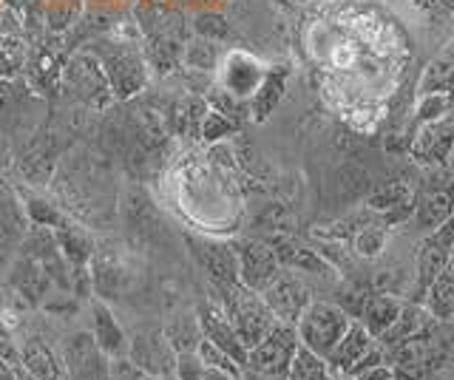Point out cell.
<instances>
[{"instance_id": "cell-1", "label": "cell", "mask_w": 454, "mask_h": 380, "mask_svg": "<svg viewBox=\"0 0 454 380\" xmlns=\"http://www.w3.org/2000/svg\"><path fill=\"white\" fill-rule=\"evenodd\" d=\"M219 304L224 309V315L231 318L236 335L241 337V344H245L247 349L259 344L276 323V315L270 313V306L264 304L262 295L247 290V287H241V284L222 287Z\"/></svg>"}, {"instance_id": "cell-2", "label": "cell", "mask_w": 454, "mask_h": 380, "mask_svg": "<svg viewBox=\"0 0 454 380\" xmlns=\"http://www.w3.org/2000/svg\"><path fill=\"white\" fill-rule=\"evenodd\" d=\"M349 323H352V318L338 304L309 301V306L304 309L301 318L295 323V332H298L301 346L326 358L335 349V344L340 341V335L349 330Z\"/></svg>"}, {"instance_id": "cell-3", "label": "cell", "mask_w": 454, "mask_h": 380, "mask_svg": "<svg viewBox=\"0 0 454 380\" xmlns=\"http://www.w3.org/2000/svg\"><path fill=\"white\" fill-rule=\"evenodd\" d=\"M298 332L293 323L276 321L273 330H270L259 344L247 349V363L245 369L259 372V375H276L284 377L287 375V366L298 349Z\"/></svg>"}, {"instance_id": "cell-4", "label": "cell", "mask_w": 454, "mask_h": 380, "mask_svg": "<svg viewBox=\"0 0 454 380\" xmlns=\"http://www.w3.org/2000/svg\"><path fill=\"white\" fill-rule=\"evenodd\" d=\"M60 358L68 380H108L111 358L97 346L91 332H71L60 346Z\"/></svg>"}, {"instance_id": "cell-5", "label": "cell", "mask_w": 454, "mask_h": 380, "mask_svg": "<svg viewBox=\"0 0 454 380\" xmlns=\"http://www.w3.org/2000/svg\"><path fill=\"white\" fill-rule=\"evenodd\" d=\"M451 261H454V216L440 224V228H434L418 247L415 284H418V299L420 301H423L426 287L434 281V275L443 273Z\"/></svg>"}, {"instance_id": "cell-6", "label": "cell", "mask_w": 454, "mask_h": 380, "mask_svg": "<svg viewBox=\"0 0 454 380\" xmlns=\"http://www.w3.org/2000/svg\"><path fill=\"white\" fill-rule=\"evenodd\" d=\"M264 304L270 306V313L276 315V321H284V323H298V318H301V313L309 306V290L301 278H298L295 273H278L273 281L267 284L264 292H259Z\"/></svg>"}, {"instance_id": "cell-7", "label": "cell", "mask_w": 454, "mask_h": 380, "mask_svg": "<svg viewBox=\"0 0 454 380\" xmlns=\"http://www.w3.org/2000/svg\"><path fill=\"white\" fill-rule=\"evenodd\" d=\"M411 159L420 165H446L454 153V108L432 122H423L409 145Z\"/></svg>"}, {"instance_id": "cell-8", "label": "cell", "mask_w": 454, "mask_h": 380, "mask_svg": "<svg viewBox=\"0 0 454 380\" xmlns=\"http://www.w3.org/2000/svg\"><path fill=\"white\" fill-rule=\"evenodd\" d=\"M239 256V284L253 292H264L267 284L281 273L276 250L267 242H241L236 244Z\"/></svg>"}, {"instance_id": "cell-9", "label": "cell", "mask_w": 454, "mask_h": 380, "mask_svg": "<svg viewBox=\"0 0 454 380\" xmlns=\"http://www.w3.org/2000/svg\"><path fill=\"white\" fill-rule=\"evenodd\" d=\"M131 363H137L145 375H174L176 366V349L170 346L165 332H137L134 341H128V355Z\"/></svg>"}, {"instance_id": "cell-10", "label": "cell", "mask_w": 454, "mask_h": 380, "mask_svg": "<svg viewBox=\"0 0 454 380\" xmlns=\"http://www.w3.org/2000/svg\"><path fill=\"white\" fill-rule=\"evenodd\" d=\"M196 318H199V330H202V337L210 341L213 346H219L224 355H231L241 369H245L247 363V346L241 344V337L236 335L231 318L224 315L222 304H199L196 309Z\"/></svg>"}, {"instance_id": "cell-11", "label": "cell", "mask_w": 454, "mask_h": 380, "mask_svg": "<svg viewBox=\"0 0 454 380\" xmlns=\"http://www.w3.org/2000/svg\"><path fill=\"white\" fill-rule=\"evenodd\" d=\"M440 327V323L429 315V309L423 304H415V301H403L401 313L392 321V327L378 337V344L383 349H392V346H401L406 341H415V337H423L429 335Z\"/></svg>"}, {"instance_id": "cell-12", "label": "cell", "mask_w": 454, "mask_h": 380, "mask_svg": "<svg viewBox=\"0 0 454 380\" xmlns=\"http://www.w3.org/2000/svg\"><path fill=\"white\" fill-rule=\"evenodd\" d=\"M193 259L199 267L207 273V278L222 287L239 284V256L236 247L231 244H219V242H193Z\"/></svg>"}, {"instance_id": "cell-13", "label": "cell", "mask_w": 454, "mask_h": 380, "mask_svg": "<svg viewBox=\"0 0 454 380\" xmlns=\"http://www.w3.org/2000/svg\"><path fill=\"white\" fill-rule=\"evenodd\" d=\"M20 366L37 380H68L63 358L37 335L26 337L20 344Z\"/></svg>"}, {"instance_id": "cell-14", "label": "cell", "mask_w": 454, "mask_h": 380, "mask_svg": "<svg viewBox=\"0 0 454 380\" xmlns=\"http://www.w3.org/2000/svg\"><path fill=\"white\" fill-rule=\"evenodd\" d=\"M375 344V337L369 335L366 330H364V323L361 321H355L352 318V323H349V330L340 335V341L335 344V349L326 355L324 361H326V366H330V372L333 375H347L355 363H358V358L364 355V352Z\"/></svg>"}, {"instance_id": "cell-15", "label": "cell", "mask_w": 454, "mask_h": 380, "mask_svg": "<svg viewBox=\"0 0 454 380\" xmlns=\"http://www.w3.org/2000/svg\"><path fill=\"white\" fill-rule=\"evenodd\" d=\"M401 306H403V301L397 299V295H392V292H372L366 299L361 315L355 318V321H361L364 330L378 341V337L392 327V321L397 318V313H401Z\"/></svg>"}, {"instance_id": "cell-16", "label": "cell", "mask_w": 454, "mask_h": 380, "mask_svg": "<svg viewBox=\"0 0 454 380\" xmlns=\"http://www.w3.org/2000/svg\"><path fill=\"white\" fill-rule=\"evenodd\" d=\"M94 341L97 346L106 352L108 358H125L128 355V341H125V332L122 327L117 323V318H114L111 306L106 301H94Z\"/></svg>"}, {"instance_id": "cell-17", "label": "cell", "mask_w": 454, "mask_h": 380, "mask_svg": "<svg viewBox=\"0 0 454 380\" xmlns=\"http://www.w3.org/2000/svg\"><path fill=\"white\" fill-rule=\"evenodd\" d=\"M451 216H454V190L451 188H432V190H426L420 199H415L418 228L426 233H432Z\"/></svg>"}, {"instance_id": "cell-18", "label": "cell", "mask_w": 454, "mask_h": 380, "mask_svg": "<svg viewBox=\"0 0 454 380\" xmlns=\"http://www.w3.org/2000/svg\"><path fill=\"white\" fill-rule=\"evenodd\" d=\"M12 287L23 295L26 304H37L43 295L49 292L51 275L46 273V267H43L37 259L23 256L18 264H14V270H12Z\"/></svg>"}, {"instance_id": "cell-19", "label": "cell", "mask_w": 454, "mask_h": 380, "mask_svg": "<svg viewBox=\"0 0 454 380\" xmlns=\"http://www.w3.org/2000/svg\"><path fill=\"white\" fill-rule=\"evenodd\" d=\"M270 247L276 250V256H278V264H281V267H295V270L321 273V275L330 273V264H326V261L318 256V250H309L307 244L295 242V238H290V236L276 238V242H270Z\"/></svg>"}, {"instance_id": "cell-20", "label": "cell", "mask_w": 454, "mask_h": 380, "mask_svg": "<svg viewBox=\"0 0 454 380\" xmlns=\"http://www.w3.org/2000/svg\"><path fill=\"white\" fill-rule=\"evenodd\" d=\"M420 304L429 309V315L437 323H454V270H451V264L440 275H434L432 284L426 287Z\"/></svg>"}, {"instance_id": "cell-21", "label": "cell", "mask_w": 454, "mask_h": 380, "mask_svg": "<svg viewBox=\"0 0 454 380\" xmlns=\"http://www.w3.org/2000/svg\"><path fill=\"white\" fill-rule=\"evenodd\" d=\"M51 233H54V242L60 247L68 267L80 270L82 264H89V259L94 256V242L82 228H77V224H71V221H63L60 228H54Z\"/></svg>"}, {"instance_id": "cell-22", "label": "cell", "mask_w": 454, "mask_h": 380, "mask_svg": "<svg viewBox=\"0 0 454 380\" xmlns=\"http://www.w3.org/2000/svg\"><path fill=\"white\" fill-rule=\"evenodd\" d=\"M369 207L378 210V213H387L389 221H401L415 210V193L401 182H389L387 188H378L369 196Z\"/></svg>"}, {"instance_id": "cell-23", "label": "cell", "mask_w": 454, "mask_h": 380, "mask_svg": "<svg viewBox=\"0 0 454 380\" xmlns=\"http://www.w3.org/2000/svg\"><path fill=\"white\" fill-rule=\"evenodd\" d=\"M284 380H333V372L321 355H316V352H309L307 346L298 344Z\"/></svg>"}, {"instance_id": "cell-24", "label": "cell", "mask_w": 454, "mask_h": 380, "mask_svg": "<svg viewBox=\"0 0 454 380\" xmlns=\"http://www.w3.org/2000/svg\"><path fill=\"white\" fill-rule=\"evenodd\" d=\"M432 91L454 94V54L451 51L440 54L420 77V94H432Z\"/></svg>"}, {"instance_id": "cell-25", "label": "cell", "mask_w": 454, "mask_h": 380, "mask_svg": "<svg viewBox=\"0 0 454 380\" xmlns=\"http://www.w3.org/2000/svg\"><path fill=\"white\" fill-rule=\"evenodd\" d=\"M284 80H287V72H270L262 77L259 94H255V103H253V114L259 120H264L270 111L278 105L281 91H284Z\"/></svg>"}, {"instance_id": "cell-26", "label": "cell", "mask_w": 454, "mask_h": 380, "mask_svg": "<svg viewBox=\"0 0 454 380\" xmlns=\"http://www.w3.org/2000/svg\"><path fill=\"white\" fill-rule=\"evenodd\" d=\"M165 337L170 341L176 352H188V349H196L199 341H202V330H199V318L193 315H179L174 318V323L165 330Z\"/></svg>"}, {"instance_id": "cell-27", "label": "cell", "mask_w": 454, "mask_h": 380, "mask_svg": "<svg viewBox=\"0 0 454 380\" xmlns=\"http://www.w3.org/2000/svg\"><path fill=\"white\" fill-rule=\"evenodd\" d=\"M196 355L202 358V363L207 366V369H219V372H224V375H231V377H241V366L231 358V355H224V352L219 349V346H213L210 341H199V346H196Z\"/></svg>"}, {"instance_id": "cell-28", "label": "cell", "mask_w": 454, "mask_h": 380, "mask_svg": "<svg viewBox=\"0 0 454 380\" xmlns=\"http://www.w3.org/2000/svg\"><path fill=\"white\" fill-rule=\"evenodd\" d=\"M451 108H454V94H449V91L420 94V100H418V120L420 122H432L437 117L449 114Z\"/></svg>"}, {"instance_id": "cell-29", "label": "cell", "mask_w": 454, "mask_h": 380, "mask_svg": "<svg viewBox=\"0 0 454 380\" xmlns=\"http://www.w3.org/2000/svg\"><path fill=\"white\" fill-rule=\"evenodd\" d=\"M352 244H355V252H358V256L375 259V256H380V250L387 247V233H383V228H361L355 233Z\"/></svg>"}, {"instance_id": "cell-30", "label": "cell", "mask_w": 454, "mask_h": 380, "mask_svg": "<svg viewBox=\"0 0 454 380\" xmlns=\"http://www.w3.org/2000/svg\"><path fill=\"white\" fill-rule=\"evenodd\" d=\"M23 66V46L14 37H0V77L18 74Z\"/></svg>"}, {"instance_id": "cell-31", "label": "cell", "mask_w": 454, "mask_h": 380, "mask_svg": "<svg viewBox=\"0 0 454 380\" xmlns=\"http://www.w3.org/2000/svg\"><path fill=\"white\" fill-rule=\"evenodd\" d=\"M205 372H207V366L196 355V349L176 352V366H174L176 380H205Z\"/></svg>"}, {"instance_id": "cell-32", "label": "cell", "mask_w": 454, "mask_h": 380, "mask_svg": "<svg viewBox=\"0 0 454 380\" xmlns=\"http://www.w3.org/2000/svg\"><path fill=\"white\" fill-rule=\"evenodd\" d=\"M23 306H26V299L18 290L12 284H0V323H4V327H6V318H14Z\"/></svg>"}, {"instance_id": "cell-33", "label": "cell", "mask_w": 454, "mask_h": 380, "mask_svg": "<svg viewBox=\"0 0 454 380\" xmlns=\"http://www.w3.org/2000/svg\"><path fill=\"white\" fill-rule=\"evenodd\" d=\"M148 375L139 369L137 363H131L128 358H111L108 366V380H145Z\"/></svg>"}, {"instance_id": "cell-34", "label": "cell", "mask_w": 454, "mask_h": 380, "mask_svg": "<svg viewBox=\"0 0 454 380\" xmlns=\"http://www.w3.org/2000/svg\"><path fill=\"white\" fill-rule=\"evenodd\" d=\"M236 128V125L227 120L224 114H216V111H207L205 114V125H202V136L205 139H219V136H227Z\"/></svg>"}, {"instance_id": "cell-35", "label": "cell", "mask_w": 454, "mask_h": 380, "mask_svg": "<svg viewBox=\"0 0 454 380\" xmlns=\"http://www.w3.org/2000/svg\"><path fill=\"white\" fill-rule=\"evenodd\" d=\"M355 380H395V369L389 363H378V366H369V369L358 372Z\"/></svg>"}, {"instance_id": "cell-36", "label": "cell", "mask_w": 454, "mask_h": 380, "mask_svg": "<svg viewBox=\"0 0 454 380\" xmlns=\"http://www.w3.org/2000/svg\"><path fill=\"white\" fill-rule=\"evenodd\" d=\"M0 380H18V366H12L9 361L0 358Z\"/></svg>"}, {"instance_id": "cell-37", "label": "cell", "mask_w": 454, "mask_h": 380, "mask_svg": "<svg viewBox=\"0 0 454 380\" xmlns=\"http://www.w3.org/2000/svg\"><path fill=\"white\" fill-rule=\"evenodd\" d=\"M239 380H284V377H276V375H259V372L245 369V372H241V377H239Z\"/></svg>"}, {"instance_id": "cell-38", "label": "cell", "mask_w": 454, "mask_h": 380, "mask_svg": "<svg viewBox=\"0 0 454 380\" xmlns=\"http://www.w3.org/2000/svg\"><path fill=\"white\" fill-rule=\"evenodd\" d=\"M6 165H9V151L4 143H0V167H6Z\"/></svg>"}, {"instance_id": "cell-39", "label": "cell", "mask_w": 454, "mask_h": 380, "mask_svg": "<svg viewBox=\"0 0 454 380\" xmlns=\"http://www.w3.org/2000/svg\"><path fill=\"white\" fill-rule=\"evenodd\" d=\"M18 380H37V377H32V375H28V372L23 369V366L18 363Z\"/></svg>"}, {"instance_id": "cell-40", "label": "cell", "mask_w": 454, "mask_h": 380, "mask_svg": "<svg viewBox=\"0 0 454 380\" xmlns=\"http://www.w3.org/2000/svg\"><path fill=\"white\" fill-rule=\"evenodd\" d=\"M145 380H176L174 375H165V377H156V375H148Z\"/></svg>"}, {"instance_id": "cell-41", "label": "cell", "mask_w": 454, "mask_h": 380, "mask_svg": "<svg viewBox=\"0 0 454 380\" xmlns=\"http://www.w3.org/2000/svg\"><path fill=\"white\" fill-rule=\"evenodd\" d=\"M451 54H454V49H451Z\"/></svg>"}, {"instance_id": "cell-42", "label": "cell", "mask_w": 454, "mask_h": 380, "mask_svg": "<svg viewBox=\"0 0 454 380\" xmlns=\"http://www.w3.org/2000/svg\"><path fill=\"white\" fill-rule=\"evenodd\" d=\"M451 270H454V267H451Z\"/></svg>"}, {"instance_id": "cell-43", "label": "cell", "mask_w": 454, "mask_h": 380, "mask_svg": "<svg viewBox=\"0 0 454 380\" xmlns=\"http://www.w3.org/2000/svg\"><path fill=\"white\" fill-rule=\"evenodd\" d=\"M451 380H454V377H451Z\"/></svg>"}]
</instances>
